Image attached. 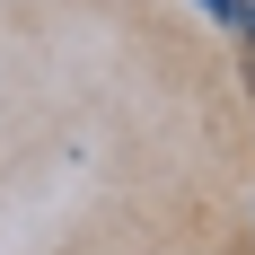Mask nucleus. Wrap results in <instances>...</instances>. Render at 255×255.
<instances>
[{"instance_id":"obj_1","label":"nucleus","mask_w":255,"mask_h":255,"mask_svg":"<svg viewBox=\"0 0 255 255\" xmlns=\"http://www.w3.org/2000/svg\"><path fill=\"white\" fill-rule=\"evenodd\" d=\"M229 18H238V26H255V0H229Z\"/></svg>"}]
</instances>
